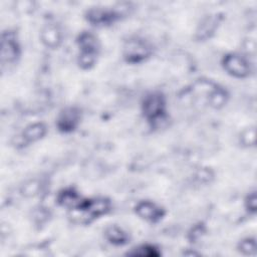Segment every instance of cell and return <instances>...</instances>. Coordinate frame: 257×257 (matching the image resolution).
I'll return each mask as SVG.
<instances>
[{
    "mask_svg": "<svg viewBox=\"0 0 257 257\" xmlns=\"http://www.w3.org/2000/svg\"><path fill=\"white\" fill-rule=\"evenodd\" d=\"M141 111L151 128H161L169 118L166 95L160 90L146 93L141 102Z\"/></svg>",
    "mask_w": 257,
    "mask_h": 257,
    "instance_id": "6da1fadb",
    "label": "cell"
},
{
    "mask_svg": "<svg viewBox=\"0 0 257 257\" xmlns=\"http://www.w3.org/2000/svg\"><path fill=\"white\" fill-rule=\"evenodd\" d=\"M111 210V201L102 196L93 198H84L80 206L70 211L74 222L80 224H89L95 219L107 215Z\"/></svg>",
    "mask_w": 257,
    "mask_h": 257,
    "instance_id": "7a4b0ae2",
    "label": "cell"
},
{
    "mask_svg": "<svg viewBox=\"0 0 257 257\" xmlns=\"http://www.w3.org/2000/svg\"><path fill=\"white\" fill-rule=\"evenodd\" d=\"M78 48L77 64L82 70L91 69L97 62L100 52V42L95 33L83 30L76 37Z\"/></svg>",
    "mask_w": 257,
    "mask_h": 257,
    "instance_id": "3957f363",
    "label": "cell"
},
{
    "mask_svg": "<svg viewBox=\"0 0 257 257\" xmlns=\"http://www.w3.org/2000/svg\"><path fill=\"white\" fill-rule=\"evenodd\" d=\"M127 6L118 4L115 6H93L89 7L85 13V20L94 27H106L114 24L125 15Z\"/></svg>",
    "mask_w": 257,
    "mask_h": 257,
    "instance_id": "277c9868",
    "label": "cell"
},
{
    "mask_svg": "<svg viewBox=\"0 0 257 257\" xmlns=\"http://www.w3.org/2000/svg\"><path fill=\"white\" fill-rule=\"evenodd\" d=\"M154 52L152 43L140 36L127 38L122 46V58L126 63L139 64L148 60Z\"/></svg>",
    "mask_w": 257,
    "mask_h": 257,
    "instance_id": "5b68a950",
    "label": "cell"
},
{
    "mask_svg": "<svg viewBox=\"0 0 257 257\" xmlns=\"http://www.w3.org/2000/svg\"><path fill=\"white\" fill-rule=\"evenodd\" d=\"M222 67L232 77L246 78L253 71V65L250 59L242 53L229 52L222 58Z\"/></svg>",
    "mask_w": 257,
    "mask_h": 257,
    "instance_id": "8992f818",
    "label": "cell"
},
{
    "mask_svg": "<svg viewBox=\"0 0 257 257\" xmlns=\"http://www.w3.org/2000/svg\"><path fill=\"white\" fill-rule=\"evenodd\" d=\"M81 109L76 105H67L59 110L55 118V126L61 134L73 133L80 124Z\"/></svg>",
    "mask_w": 257,
    "mask_h": 257,
    "instance_id": "52a82bcc",
    "label": "cell"
},
{
    "mask_svg": "<svg viewBox=\"0 0 257 257\" xmlns=\"http://www.w3.org/2000/svg\"><path fill=\"white\" fill-rule=\"evenodd\" d=\"M21 55V47L15 31L6 30L1 35V62L14 64Z\"/></svg>",
    "mask_w": 257,
    "mask_h": 257,
    "instance_id": "ba28073f",
    "label": "cell"
},
{
    "mask_svg": "<svg viewBox=\"0 0 257 257\" xmlns=\"http://www.w3.org/2000/svg\"><path fill=\"white\" fill-rule=\"evenodd\" d=\"M135 214L142 220L157 224L166 216V210L159 204L150 200L139 201L134 207Z\"/></svg>",
    "mask_w": 257,
    "mask_h": 257,
    "instance_id": "9c48e42d",
    "label": "cell"
},
{
    "mask_svg": "<svg viewBox=\"0 0 257 257\" xmlns=\"http://www.w3.org/2000/svg\"><path fill=\"white\" fill-rule=\"evenodd\" d=\"M47 134V126L42 121H34L26 125L21 132L19 139L20 142L16 145H21V147L34 144L42 140Z\"/></svg>",
    "mask_w": 257,
    "mask_h": 257,
    "instance_id": "30bf717a",
    "label": "cell"
},
{
    "mask_svg": "<svg viewBox=\"0 0 257 257\" xmlns=\"http://www.w3.org/2000/svg\"><path fill=\"white\" fill-rule=\"evenodd\" d=\"M56 203L69 211H73L77 209L82 201L84 200V197L81 196V194L73 187H66L61 189L57 195H56Z\"/></svg>",
    "mask_w": 257,
    "mask_h": 257,
    "instance_id": "8fae6325",
    "label": "cell"
},
{
    "mask_svg": "<svg viewBox=\"0 0 257 257\" xmlns=\"http://www.w3.org/2000/svg\"><path fill=\"white\" fill-rule=\"evenodd\" d=\"M41 42L48 48H57L62 41V33L56 24H46L40 32Z\"/></svg>",
    "mask_w": 257,
    "mask_h": 257,
    "instance_id": "7c38bea8",
    "label": "cell"
},
{
    "mask_svg": "<svg viewBox=\"0 0 257 257\" xmlns=\"http://www.w3.org/2000/svg\"><path fill=\"white\" fill-rule=\"evenodd\" d=\"M105 240L114 246H124L130 242L128 233L120 226L111 224L104 229L103 232Z\"/></svg>",
    "mask_w": 257,
    "mask_h": 257,
    "instance_id": "4fadbf2b",
    "label": "cell"
},
{
    "mask_svg": "<svg viewBox=\"0 0 257 257\" xmlns=\"http://www.w3.org/2000/svg\"><path fill=\"white\" fill-rule=\"evenodd\" d=\"M228 99V91L224 87L217 84H215L208 93V103L211 107L216 109L222 108L224 105H226Z\"/></svg>",
    "mask_w": 257,
    "mask_h": 257,
    "instance_id": "5bb4252c",
    "label": "cell"
},
{
    "mask_svg": "<svg viewBox=\"0 0 257 257\" xmlns=\"http://www.w3.org/2000/svg\"><path fill=\"white\" fill-rule=\"evenodd\" d=\"M219 23V17L217 14L207 16L199 25V28L196 32L197 38L199 40H205L211 37V35L216 31Z\"/></svg>",
    "mask_w": 257,
    "mask_h": 257,
    "instance_id": "9a60e30c",
    "label": "cell"
},
{
    "mask_svg": "<svg viewBox=\"0 0 257 257\" xmlns=\"http://www.w3.org/2000/svg\"><path fill=\"white\" fill-rule=\"evenodd\" d=\"M160 249L150 243L141 244L137 247L132 248L130 251L126 252V255L128 256H140V257H159L161 255Z\"/></svg>",
    "mask_w": 257,
    "mask_h": 257,
    "instance_id": "2e32d148",
    "label": "cell"
},
{
    "mask_svg": "<svg viewBox=\"0 0 257 257\" xmlns=\"http://www.w3.org/2000/svg\"><path fill=\"white\" fill-rule=\"evenodd\" d=\"M239 143L242 147L251 148L256 143V128L254 125H250L244 128L239 136Z\"/></svg>",
    "mask_w": 257,
    "mask_h": 257,
    "instance_id": "e0dca14e",
    "label": "cell"
},
{
    "mask_svg": "<svg viewBox=\"0 0 257 257\" xmlns=\"http://www.w3.org/2000/svg\"><path fill=\"white\" fill-rule=\"evenodd\" d=\"M238 251L245 256H254L256 254V240L254 237H246L239 241Z\"/></svg>",
    "mask_w": 257,
    "mask_h": 257,
    "instance_id": "ac0fdd59",
    "label": "cell"
},
{
    "mask_svg": "<svg viewBox=\"0 0 257 257\" xmlns=\"http://www.w3.org/2000/svg\"><path fill=\"white\" fill-rule=\"evenodd\" d=\"M244 207L245 210L251 214L254 215L257 211V195H256V191L253 190L251 192H249L245 199H244Z\"/></svg>",
    "mask_w": 257,
    "mask_h": 257,
    "instance_id": "d6986e66",
    "label": "cell"
},
{
    "mask_svg": "<svg viewBox=\"0 0 257 257\" xmlns=\"http://www.w3.org/2000/svg\"><path fill=\"white\" fill-rule=\"evenodd\" d=\"M205 232H206V230H205L204 225H201V224H200V225L194 226V227L192 228L191 232L189 233V235H191L190 240H192V242L198 240L199 238H201V236H202Z\"/></svg>",
    "mask_w": 257,
    "mask_h": 257,
    "instance_id": "ffe728a7",
    "label": "cell"
}]
</instances>
